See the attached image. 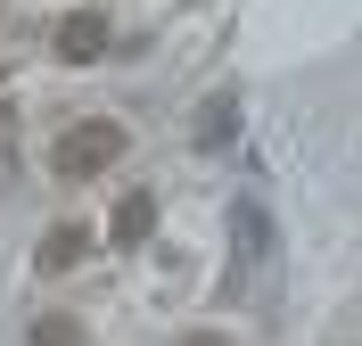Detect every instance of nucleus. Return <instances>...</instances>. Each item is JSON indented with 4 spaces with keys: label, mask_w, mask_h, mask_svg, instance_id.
Returning <instances> with one entry per match:
<instances>
[{
    "label": "nucleus",
    "mask_w": 362,
    "mask_h": 346,
    "mask_svg": "<svg viewBox=\"0 0 362 346\" xmlns=\"http://www.w3.org/2000/svg\"><path fill=\"white\" fill-rule=\"evenodd\" d=\"M58 58H66V67H99V58H107V17H99V8H74L66 25H58Z\"/></svg>",
    "instance_id": "f03ea898"
},
{
    "label": "nucleus",
    "mask_w": 362,
    "mask_h": 346,
    "mask_svg": "<svg viewBox=\"0 0 362 346\" xmlns=\"http://www.w3.org/2000/svg\"><path fill=\"white\" fill-rule=\"evenodd\" d=\"M181 346H230V338H223V330H189Z\"/></svg>",
    "instance_id": "0eeeda50"
},
{
    "label": "nucleus",
    "mask_w": 362,
    "mask_h": 346,
    "mask_svg": "<svg viewBox=\"0 0 362 346\" xmlns=\"http://www.w3.org/2000/svg\"><path fill=\"white\" fill-rule=\"evenodd\" d=\"M132 140H124V124H107V115H83V124H66L58 132V149H49V173L58 182H99L115 157H124Z\"/></svg>",
    "instance_id": "f257e3e1"
},
{
    "label": "nucleus",
    "mask_w": 362,
    "mask_h": 346,
    "mask_svg": "<svg viewBox=\"0 0 362 346\" xmlns=\"http://www.w3.org/2000/svg\"><path fill=\"white\" fill-rule=\"evenodd\" d=\"M148 231H157V190H124L107 214V248H148Z\"/></svg>",
    "instance_id": "7ed1b4c3"
},
{
    "label": "nucleus",
    "mask_w": 362,
    "mask_h": 346,
    "mask_svg": "<svg viewBox=\"0 0 362 346\" xmlns=\"http://www.w3.org/2000/svg\"><path fill=\"white\" fill-rule=\"evenodd\" d=\"M83 255H90V231H83V223H49V239H42L33 264H42V272H74Z\"/></svg>",
    "instance_id": "20e7f679"
},
{
    "label": "nucleus",
    "mask_w": 362,
    "mask_h": 346,
    "mask_svg": "<svg viewBox=\"0 0 362 346\" xmlns=\"http://www.w3.org/2000/svg\"><path fill=\"white\" fill-rule=\"evenodd\" d=\"M33 346H83V322H66V313H42V322H33Z\"/></svg>",
    "instance_id": "39448f33"
},
{
    "label": "nucleus",
    "mask_w": 362,
    "mask_h": 346,
    "mask_svg": "<svg viewBox=\"0 0 362 346\" xmlns=\"http://www.w3.org/2000/svg\"><path fill=\"white\" fill-rule=\"evenodd\" d=\"M230 132V99H206V124H198V140H206V149H214V140H223Z\"/></svg>",
    "instance_id": "423d86ee"
}]
</instances>
